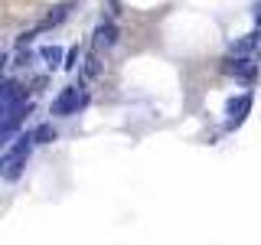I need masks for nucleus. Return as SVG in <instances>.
<instances>
[{
	"mask_svg": "<svg viewBox=\"0 0 261 245\" xmlns=\"http://www.w3.org/2000/svg\"><path fill=\"white\" fill-rule=\"evenodd\" d=\"M33 134H27L23 131L16 141L4 151V157H0V174H4V180L7 183H13V180H20V174H23V167H27V160H30V151H33Z\"/></svg>",
	"mask_w": 261,
	"mask_h": 245,
	"instance_id": "nucleus-1",
	"label": "nucleus"
},
{
	"mask_svg": "<svg viewBox=\"0 0 261 245\" xmlns=\"http://www.w3.org/2000/svg\"><path fill=\"white\" fill-rule=\"evenodd\" d=\"M85 105H88V95H79V85H65L59 98L53 102V114H59V118L79 114V108H85Z\"/></svg>",
	"mask_w": 261,
	"mask_h": 245,
	"instance_id": "nucleus-2",
	"label": "nucleus"
},
{
	"mask_svg": "<svg viewBox=\"0 0 261 245\" xmlns=\"http://www.w3.org/2000/svg\"><path fill=\"white\" fill-rule=\"evenodd\" d=\"M251 92H245L239 98H232L228 102V108H225V131H235V128H242V121L248 118V111H251Z\"/></svg>",
	"mask_w": 261,
	"mask_h": 245,
	"instance_id": "nucleus-3",
	"label": "nucleus"
},
{
	"mask_svg": "<svg viewBox=\"0 0 261 245\" xmlns=\"http://www.w3.org/2000/svg\"><path fill=\"white\" fill-rule=\"evenodd\" d=\"M222 69L228 72V76L242 79V82H255V76H258V65L251 62L248 56H228V59L222 62Z\"/></svg>",
	"mask_w": 261,
	"mask_h": 245,
	"instance_id": "nucleus-4",
	"label": "nucleus"
},
{
	"mask_svg": "<svg viewBox=\"0 0 261 245\" xmlns=\"http://www.w3.org/2000/svg\"><path fill=\"white\" fill-rule=\"evenodd\" d=\"M23 102H27V88H23L16 79H7L4 88H0V108H4V114L13 111L16 105H23Z\"/></svg>",
	"mask_w": 261,
	"mask_h": 245,
	"instance_id": "nucleus-5",
	"label": "nucleus"
},
{
	"mask_svg": "<svg viewBox=\"0 0 261 245\" xmlns=\"http://www.w3.org/2000/svg\"><path fill=\"white\" fill-rule=\"evenodd\" d=\"M30 111H33V102H23V105H16L13 111H7V114H4V125H0V134H4V137H10L13 131L23 125V118H27Z\"/></svg>",
	"mask_w": 261,
	"mask_h": 245,
	"instance_id": "nucleus-6",
	"label": "nucleus"
},
{
	"mask_svg": "<svg viewBox=\"0 0 261 245\" xmlns=\"http://www.w3.org/2000/svg\"><path fill=\"white\" fill-rule=\"evenodd\" d=\"M114 43H118V27H114V20H105L95 30V46H114Z\"/></svg>",
	"mask_w": 261,
	"mask_h": 245,
	"instance_id": "nucleus-7",
	"label": "nucleus"
},
{
	"mask_svg": "<svg viewBox=\"0 0 261 245\" xmlns=\"http://www.w3.org/2000/svg\"><path fill=\"white\" fill-rule=\"evenodd\" d=\"M39 56H43L46 69H62V65H65V53H62L59 46H46V49H43Z\"/></svg>",
	"mask_w": 261,
	"mask_h": 245,
	"instance_id": "nucleus-8",
	"label": "nucleus"
},
{
	"mask_svg": "<svg viewBox=\"0 0 261 245\" xmlns=\"http://www.w3.org/2000/svg\"><path fill=\"white\" fill-rule=\"evenodd\" d=\"M65 16H69V4H59V7H53V10L46 13V20L39 23V27H43V30H49V27H59Z\"/></svg>",
	"mask_w": 261,
	"mask_h": 245,
	"instance_id": "nucleus-9",
	"label": "nucleus"
},
{
	"mask_svg": "<svg viewBox=\"0 0 261 245\" xmlns=\"http://www.w3.org/2000/svg\"><path fill=\"white\" fill-rule=\"evenodd\" d=\"M33 141L36 144H53L56 141V128L53 125H39L36 131H33Z\"/></svg>",
	"mask_w": 261,
	"mask_h": 245,
	"instance_id": "nucleus-10",
	"label": "nucleus"
},
{
	"mask_svg": "<svg viewBox=\"0 0 261 245\" xmlns=\"http://www.w3.org/2000/svg\"><path fill=\"white\" fill-rule=\"evenodd\" d=\"M255 43H258V33H248V36L235 46V53H248V49H255Z\"/></svg>",
	"mask_w": 261,
	"mask_h": 245,
	"instance_id": "nucleus-11",
	"label": "nucleus"
},
{
	"mask_svg": "<svg viewBox=\"0 0 261 245\" xmlns=\"http://www.w3.org/2000/svg\"><path fill=\"white\" fill-rule=\"evenodd\" d=\"M75 62H79V46H72L69 53H65V65H62V69L72 72V69H75Z\"/></svg>",
	"mask_w": 261,
	"mask_h": 245,
	"instance_id": "nucleus-12",
	"label": "nucleus"
},
{
	"mask_svg": "<svg viewBox=\"0 0 261 245\" xmlns=\"http://www.w3.org/2000/svg\"><path fill=\"white\" fill-rule=\"evenodd\" d=\"M85 72H88V76H98V72H101V65H98V56H95V53L88 56V65H85Z\"/></svg>",
	"mask_w": 261,
	"mask_h": 245,
	"instance_id": "nucleus-13",
	"label": "nucleus"
},
{
	"mask_svg": "<svg viewBox=\"0 0 261 245\" xmlns=\"http://www.w3.org/2000/svg\"><path fill=\"white\" fill-rule=\"evenodd\" d=\"M255 20H258V27H261V7H258V10H255Z\"/></svg>",
	"mask_w": 261,
	"mask_h": 245,
	"instance_id": "nucleus-14",
	"label": "nucleus"
}]
</instances>
